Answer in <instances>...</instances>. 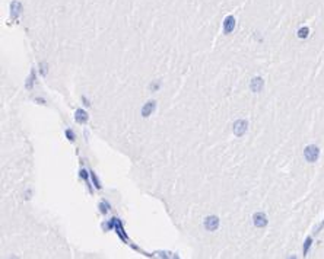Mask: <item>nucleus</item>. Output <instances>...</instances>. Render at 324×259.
Returning a JSON list of instances; mask_svg holds the SVG:
<instances>
[{
  "instance_id": "nucleus-1",
  "label": "nucleus",
  "mask_w": 324,
  "mask_h": 259,
  "mask_svg": "<svg viewBox=\"0 0 324 259\" xmlns=\"http://www.w3.org/2000/svg\"><path fill=\"white\" fill-rule=\"evenodd\" d=\"M318 156H320V149H318L315 144H310L304 149V157L307 162L310 163H314L318 160Z\"/></svg>"
},
{
  "instance_id": "nucleus-2",
  "label": "nucleus",
  "mask_w": 324,
  "mask_h": 259,
  "mask_svg": "<svg viewBox=\"0 0 324 259\" xmlns=\"http://www.w3.org/2000/svg\"><path fill=\"white\" fill-rule=\"evenodd\" d=\"M247 128H248V122L245 120H238L234 122V134L237 137H242L247 133Z\"/></svg>"
},
{
  "instance_id": "nucleus-3",
  "label": "nucleus",
  "mask_w": 324,
  "mask_h": 259,
  "mask_svg": "<svg viewBox=\"0 0 324 259\" xmlns=\"http://www.w3.org/2000/svg\"><path fill=\"white\" fill-rule=\"evenodd\" d=\"M253 223H254V226H256V227L261 229V227L267 226L269 220H267V217H266L264 213H256V214H254V217H253Z\"/></svg>"
},
{
  "instance_id": "nucleus-4",
  "label": "nucleus",
  "mask_w": 324,
  "mask_h": 259,
  "mask_svg": "<svg viewBox=\"0 0 324 259\" xmlns=\"http://www.w3.org/2000/svg\"><path fill=\"white\" fill-rule=\"evenodd\" d=\"M219 227V219L216 215H209L207 219L205 220V229L209 230V232H213Z\"/></svg>"
},
{
  "instance_id": "nucleus-5",
  "label": "nucleus",
  "mask_w": 324,
  "mask_h": 259,
  "mask_svg": "<svg viewBox=\"0 0 324 259\" xmlns=\"http://www.w3.org/2000/svg\"><path fill=\"white\" fill-rule=\"evenodd\" d=\"M263 86H264V80L261 79V77H254V79L251 80V83H250V89H251V92H254V93L261 92Z\"/></svg>"
},
{
  "instance_id": "nucleus-6",
  "label": "nucleus",
  "mask_w": 324,
  "mask_h": 259,
  "mask_svg": "<svg viewBox=\"0 0 324 259\" xmlns=\"http://www.w3.org/2000/svg\"><path fill=\"white\" fill-rule=\"evenodd\" d=\"M235 28V18L234 16H226L225 22H224V33H231Z\"/></svg>"
},
{
  "instance_id": "nucleus-7",
  "label": "nucleus",
  "mask_w": 324,
  "mask_h": 259,
  "mask_svg": "<svg viewBox=\"0 0 324 259\" xmlns=\"http://www.w3.org/2000/svg\"><path fill=\"white\" fill-rule=\"evenodd\" d=\"M155 108H156V102H155V100H149L145 107L142 108V117H145V118L149 117V115L155 111Z\"/></svg>"
},
{
  "instance_id": "nucleus-8",
  "label": "nucleus",
  "mask_w": 324,
  "mask_h": 259,
  "mask_svg": "<svg viewBox=\"0 0 324 259\" xmlns=\"http://www.w3.org/2000/svg\"><path fill=\"white\" fill-rule=\"evenodd\" d=\"M20 10H22V5L19 2H12V5H10V16H12V19H18V16L20 15Z\"/></svg>"
},
{
  "instance_id": "nucleus-9",
  "label": "nucleus",
  "mask_w": 324,
  "mask_h": 259,
  "mask_svg": "<svg viewBox=\"0 0 324 259\" xmlns=\"http://www.w3.org/2000/svg\"><path fill=\"white\" fill-rule=\"evenodd\" d=\"M75 120H76V122H79V124H85L86 121H88V114L83 109H78L76 114H75Z\"/></svg>"
},
{
  "instance_id": "nucleus-10",
  "label": "nucleus",
  "mask_w": 324,
  "mask_h": 259,
  "mask_svg": "<svg viewBox=\"0 0 324 259\" xmlns=\"http://www.w3.org/2000/svg\"><path fill=\"white\" fill-rule=\"evenodd\" d=\"M308 33H310V29L307 26H304V28H301L299 31H298V37L299 38H307L308 37Z\"/></svg>"
},
{
  "instance_id": "nucleus-11",
  "label": "nucleus",
  "mask_w": 324,
  "mask_h": 259,
  "mask_svg": "<svg viewBox=\"0 0 324 259\" xmlns=\"http://www.w3.org/2000/svg\"><path fill=\"white\" fill-rule=\"evenodd\" d=\"M311 243H312V239H311V237H307L304 242V249H302V250H304V256L308 253V249L311 247Z\"/></svg>"
},
{
  "instance_id": "nucleus-12",
  "label": "nucleus",
  "mask_w": 324,
  "mask_h": 259,
  "mask_svg": "<svg viewBox=\"0 0 324 259\" xmlns=\"http://www.w3.org/2000/svg\"><path fill=\"white\" fill-rule=\"evenodd\" d=\"M32 83H34V72H32V73H31V79H28L27 89H31V87H32Z\"/></svg>"
},
{
  "instance_id": "nucleus-13",
  "label": "nucleus",
  "mask_w": 324,
  "mask_h": 259,
  "mask_svg": "<svg viewBox=\"0 0 324 259\" xmlns=\"http://www.w3.org/2000/svg\"><path fill=\"white\" fill-rule=\"evenodd\" d=\"M158 89H159V83H158V82H153L152 85H151V90L155 92V90H158Z\"/></svg>"
},
{
  "instance_id": "nucleus-14",
  "label": "nucleus",
  "mask_w": 324,
  "mask_h": 259,
  "mask_svg": "<svg viewBox=\"0 0 324 259\" xmlns=\"http://www.w3.org/2000/svg\"><path fill=\"white\" fill-rule=\"evenodd\" d=\"M40 67L42 68V76H46L47 74V63H41Z\"/></svg>"
},
{
  "instance_id": "nucleus-15",
  "label": "nucleus",
  "mask_w": 324,
  "mask_h": 259,
  "mask_svg": "<svg viewBox=\"0 0 324 259\" xmlns=\"http://www.w3.org/2000/svg\"><path fill=\"white\" fill-rule=\"evenodd\" d=\"M92 179H93V182H95V186L96 188H101V185H99V182L96 180V178H95V175H92Z\"/></svg>"
},
{
  "instance_id": "nucleus-16",
  "label": "nucleus",
  "mask_w": 324,
  "mask_h": 259,
  "mask_svg": "<svg viewBox=\"0 0 324 259\" xmlns=\"http://www.w3.org/2000/svg\"><path fill=\"white\" fill-rule=\"evenodd\" d=\"M66 134H67V137H69V140H73V133L70 131V130H67Z\"/></svg>"
},
{
  "instance_id": "nucleus-17",
  "label": "nucleus",
  "mask_w": 324,
  "mask_h": 259,
  "mask_svg": "<svg viewBox=\"0 0 324 259\" xmlns=\"http://www.w3.org/2000/svg\"><path fill=\"white\" fill-rule=\"evenodd\" d=\"M80 178H83V179H88V176H86V172H85V170H80Z\"/></svg>"
}]
</instances>
